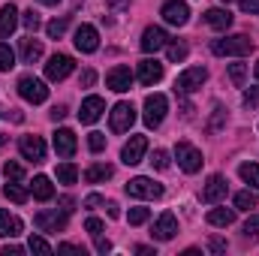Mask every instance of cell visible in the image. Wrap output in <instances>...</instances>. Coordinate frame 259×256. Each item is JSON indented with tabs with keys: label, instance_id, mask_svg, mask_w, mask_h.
I'll list each match as a JSON object with an SVG mask.
<instances>
[{
	"label": "cell",
	"instance_id": "6da1fadb",
	"mask_svg": "<svg viewBox=\"0 0 259 256\" xmlns=\"http://www.w3.org/2000/svg\"><path fill=\"white\" fill-rule=\"evenodd\" d=\"M211 52L217 58H244L253 52V39L244 36V33H235V36H223V39H214L211 42Z\"/></svg>",
	"mask_w": 259,
	"mask_h": 256
},
{
	"label": "cell",
	"instance_id": "7a4b0ae2",
	"mask_svg": "<svg viewBox=\"0 0 259 256\" xmlns=\"http://www.w3.org/2000/svg\"><path fill=\"white\" fill-rule=\"evenodd\" d=\"M18 94H21V100H27V103H33V106H39V103L49 100V88H46V81L36 78V75H21V78H18Z\"/></svg>",
	"mask_w": 259,
	"mask_h": 256
},
{
	"label": "cell",
	"instance_id": "3957f363",
	"mask_svg": "<svg viewBox=\"0 0 259 256\" xmlns=\"http://www.w3.org/2000/svg\"><path fill=\"white\" fill-rule=\"evenodd\" d=\"M166 112H169V100H166L163 94H151V97H145V127L157 130L160 124H163Z\"/></svg>",
	"mask_w": 259,
	"mask_h": 256
},
{
	"label": "cell",
	"instance_id": "277c9868",
	"mask_svg": "<svg viewBox=\"0 0 259 256\" xmlns=\"http://www.w3.org/2000/svg\"><path fill=\"white\" fill-rule=\"evenodd\" d=\"M205 81H208V69L205 66H190L175 78V94H196Z\"/></svg>",
	"mask_w": 259,
	"mask_h": 256
},
{
	"label": "cell",
	"instance_id": "5b68a950",
	"mask_svg": "<svg viewBox=\"0 0 259 256\" xmlns=\"http://www.w3.org/2000/svg\"><path fill=\"white\" fill-rule=\"evenodd\" d=\"M175 160H178V166L187 172V175H196L199 169H202V151L199 148H193L190 142H178L175 145Z\"/></svg>",
	"mask_w": 259,
	"mask_h": 256
},
{
	"label": "cell",
	"instance_id": "8992f818",
	"mask_svg": "<svg viewBox=\"0 0 259 256\" xmlns=\"http://www.w3.org/2000/svg\"><path fill=\"white\" fill-rule=\"evenodd\" d=\"M133 121H136V109H133V103H127V100L115 103V109L109 112V127H112V133H127L133 127Z\"/></svg>",
	"mask_w": 259,
	"mask_h": 256
},
{
	"label": "cell",
	"instance_id": "52a82bcc",
	"mask_svg": "<svg viewBox=\"0 0 259 256\" xmlns=\"http://www.w3.org/2000/svg\"><path fill=\"white\" fill-rule=\"evenodd\" d=\"M127 196H133V199H160L163 196V184H157L154 178L139 175V178L127 181Z\"/></svg>",
	"mask_w": 259,
	"mask_h": 256
},
{
	"label": "cell",
	"instance_id": "ba28073f",
	"mask_svg": "<svg viewBox=\"0 0 259 256\" xmlns=\"http://www.w3.org/2000/svg\"><path fill=\"white\" fill-rule=\"evenodd\" d=\"M66 220H69V214H66L64 208L58 211H39L36 217H33V226L39 229V232H64L66 229Z\"/></svg>",
	"mask_w": 259,
	"mask_h": 256
},
{
	"label": "cell",
	"instance_id": "9c48e42d",
	"mask_svg": "<svg viewBox=\"0 0 259 256\" xmlns=\"http://www.w3.org/2000/svg\"><path fill=\"white\" fill-rule=\"evenodd\" d=\"M160 15H163L166 24H172V27H184V24L190 21V6H187L184 0H166L163 9H160Z\"/></svg>",
	"mask_w": 259,
	"mask_h": 256
},
{
	"label": "cell",
	"instance_id": "30bf717a",
	"mask_svg": "<svg viewBox=\"0 0 259 256\" xmlns=\"http://www.w3.org/2000/svg\"><path fill=\"white\" fill-rule=\"evenodd\" d=\"M175 235H178V217H175L172 211L160 214L157 223L151 226V238H154V241H172Z\"/></svg>",
	"mask_w": 259,
	"mask_h": 256
},
{
	"label": "cell",
	"instance_id": "8fae6325",
	"mask_svg": "<svg viewBox=\"0 0 259 256\" xmlns=\"http://www.w3.org/2000/svg\"><path fill=\"white\" fill-rule=\"evenodd\" d=\"M72 69H75V61L69 55H52L49 64H46V78L49 81H64Z\"/></svg>",
	"mask_w": 259,
	"mask_h": 256
},
{
	"label": "cell",
	"instance_id": "7c38bea8",
	"mask_svg": "<svg viewBox=\"0 0 259 256\" xmlns=\"http://www.w3.org/2000/svg\"><path fill=\"white\" fill-rule=\"evenodd\" d=\"M72 42H75V49H78L81 55H94V52L100 49V33H97L94 24H81V27L75 30V36H72Z\"/></svg>",
	"mask_w": 259,
	"mask_h": 256
},
{
	"label": "cell",
	"instance_id": "4fadbf2b",
	"mask_svg": "<svg viewBox=\"0 0 259 256\" xmlns=\"http://www.w3.org/2000/svg\"><path fill=\"white\" fill-rule=\"evenodd\" d=\"M166 42H169V33L163 30V27H145V33H142V52L145 55H154V52H160V49H166Z\"/></svg>",
	"mask_w": 259,
	"mask_h": 256
},
{
	"label": "cell",
	"instance_id": "5bb4252c",
	"mask_svg": "<svg viewBox=\"0 0 259 256\" xmlns=\"http://www.w3.org/2000/svg\"><path fill=\"white\" fill-rule=\"evenodd\" d=\"M145 151H148V136H130V142L121 148V160L127 166H136V163H142Z\"/></svg>",
	"mask_w": 259,
	"mask_h": 256
},
{
	"label": "cell",
	"instance_id": "9a60e30c",
	"mask_svg": "<svg viewBox=\"0 0 259 256\" xmlns=\"http://www.w3.org/2000/svg\"><path fill=\"white\" fill-rule=\"evenodd\" d=\"M18 151H21L24 160H33V163H42L46 160V142L39 136H21Z\"/></svg>",
	"mask_w": 259,
	"mask_h": 256
},
{
	"label": "cell",
	"instance_id": "2e32d148",
	"mask_svg": "<svg viewBox=\"0 0 259 256\" xmlns=\"http://www.w3.org/2000/svg\"><path fill=\"white\" fill-rule=\"evenodd\" d=\"M226 190H229V181H226L223 175H211L208 184L202 187V202H205V205H217V202L226 196Z\"/></svg>",
	"mask_w": 259,
	"mask_h": 256
},
{
	"label": "cell",
	"instance_id": "e0dca14e",
	"mask_svg": "<svg viewBox=\"0 0 259 256\" xmlns=\"http://www.w3.org/2000/svg\"><path fill=\"white\" fill-rule=\"evenodd\" d=\"M103 112H106L103 97H88V100L81 103V109H78V121H81V124H97V121L103 118Z\"/></svg>",
	"mask_w": 259,
	"mask_h": 256
},
{
	"label": "cell",
	"instance_id": "ac0fdd59",
	"mask_svg": "<svg viewBox=\"0 0 259 256\" xmlns=\"http://www.w3.org/2000/svg\"><path fill=\"white\" fill-rule=\"evenodd\" d=\"M106 84L115 91V94H127L130 88H133V72H130V66H115L109 75H106Z\"/></svg>",
	"mask_w": 259,
	"mask_h": 256
},
{
	"label": "cell",
	"instance_id": "d6986e66",
	"mask_svg": "<svg viewBox=\"0 0 259 256\" xmlns=\"http://www.w3.org/2000/svg\"><path fill=\"white\" fill-rule=\"evenodd\" d=\"M139 81L145 84V88H151V84H157L160 78H163V64L160 61H154V58H145L142 64H139Z\"/></svg>",
	"mask_w": 259,
	"mask_h": 256
},
{
	"label": "cell",
	"instance_id": "ffe728a7",
	"mask_svg": "<svg viewBox=\"0 0 259 256\" xmlns=\"http://www.w3.org/2000/svg\"><path fill=\"white\" fill-rule=\"evenodd\" d=\"M75 133L72 130H66V127H61L58 133H55V151H58V157H72L75 154Z\"/></svg>",
	"mask_w": 259,
	"mask_h": 256
},
{
	"label": "cell",
	"instance_id": "44dd1931",
	"mask_svg": "<svg viewBox=\"0 0 259 256\" xmlns=\"http://www.w3.org/2000/svg\"><path fill=\"white\" fill-rule=\"evenodd\" d=\"M205 24H208V27H214V30H229V27H232V12H229V9L214 6V9H208V12H205Z\"/></svg>",
	"mask_w": 259,
	"mask_h": 256
},
{
	"label": "cell",
	"instance_id": "7402d4cb",
	"mask_svg": "<svg viewBox=\"0 0 259 256\" xmlns=\"http://www.w3.org/2000/svg\"><path fill=\"white\" fill-rule=\"evenodd\" d=\"M15 27H18V9H15L12 3H6V6L0 9V36H3V39L12 36Z\"/></svg>",
	"mask_w": 259,
	"mask_h": 256
},
{
	"label": "cell",
	"instance_id": "603a6c76",
	"mask_svg": "<svg viewBox=\"0 0 259 256\" xmlns=\"http://www.w3.org/2000/svg\"><path fill=\"white\" fill-rule=\"evenodd\" d=\"M21 229H24V223L15 214L0 211V238H15V235H21Z\"/></svg>",
	"mask_w": 259,
	"mask_h": 256
},
{
	"label": "cell",
	"instance_id": "cb8c5ba5",
	"mask_svg": "<svg viewBox=\"0 0 259 256\" xmlns=\"http://www.w3.org/2000/svg\"><path fill=\"white\" fill-rule=\"evenodd\" d=\"M112 175H115V169H112L109 163H94V166L84 169V181H88V184H103V181H109Z\"/></svg>",
	"mask_w": 259,
	"mask_h": 256
},
{
	"label": "cell",
	"instance_id": "d4e9b609",
	"mask_svg": "<svg viewBox=\"0 0 259 256\" xmlns=\"http://www.w3.org/2000/svg\"><path fill=\"white\" fill-rule=\"evenodd\" d=\"M30 193H33V199L49 202V199L55 196V184H52L46 175H36V178H33V184H30Z\"/></svg>",
	"mask_w": 259,
	"mask_h": 256
},
{
	"label": "cell",
	"instance_id": "484cf974",
	"mask_svg": "<svg viewBox=\"0 0 259 256\" xmlns=\"http://www.w3.org/2000/svg\"><path fill=\"white\" fill-rule=\"evenodd\" d=\"M39 58H42V42L33 39V36L21 39V61H24V64H33V61H39Z\"/></svg>",
	"mask_w": 259,
	"mask_h": 256
},
{
	"label": "cell",
	"instance_id": "4316f807",
	"mask_svg": "<svg viewBox=\"0 0 259 256\" xmlns=\"http://www.w3.org/2000/svg\"><path fill=\"white\" fill-rule=\"evenodd\" d=\"M208 223L211 226H232L235 223V208H211L208 211Z\"/></svg>",
	"mask_w": 259,
	"mask_h": 256
},
{
	"label": "cell",
	"instance_id": "83f0119b",
	"mask_svg": "<svg viewBox=\"0 0 259 256\" xmlns=\"http://www.w3.org/2000/svg\"><path fill=\"white\" fill-rule=\"evenodd\" d=\"M238 175L244 184H250L253 190H259V163H241L238 166Z\"/></svg>",
	"mask_w": 259,
	"mask_h": 256
},
{
	"label": "cell",
	"instance_id": "f1b7e54d",
	"mask_svg": "<svg viewBox=\"0 0 259 256\" xmlns=\"http://www.w3.org/2000/svg\"><path fill=\"white\" fill-rule=\"evenodd\" d=\"M3 193H6V199H12L15 205H24V202L30 199V190H24L18 181H9V184L3 187Z\"/></svg>",
	"mask_w": 259,
	"mask_h": 256
},
{
	"label": "cell",
	"instance_id": "f546056e",
	"mask_svg": "<svg viewBox=\"0 0 259 256\" xmlns=\"http://www.w3.org/2000/svg\"><path fill=\"white\" fill-rule=\"evenodd\" d=\"M232 202H235V211H250V208H256V193L253 190H238Z\"/></svg>",
	"mask_w": 259,
	"mask_h": 256
},
{
	"label": "cell",
	"instance_id": "4dcf8cb0",
	"mask_svg": "<svg viewBox=\"0 0 259 256\" xmlns=\"http://www.w3.org/2000/svg\"><path fill=\"white\" fill-rule=\"evenodd\" d=\"M66 27H69V18L61 15V18H55V21H49V24H46V33H49L52 39H61V36L66 33Z\"/></svg>",
	"mask_w": 259,
	"mask_h": 256
},
{
	"label": "cell",
	"instance_id": "1f68e13d",
	"mask_svg": "<svg viewBox=\"0 0 259 256\" xmlns=\"http://www.w3.org/2000/svg\"><path fill=\"white\" fill-rule=\"evenodd\" d=\"M58 181H61V184H75V181H78V169H75L72 163H61V166H58Z\"/></svg>",
	"mask_w": 259,
	"mask_h": 256
},
{
	"label": "cell",
	"instance_id": "d6a6232c",
	"mask_svg": "<svg viewBox=\"0 0 259 256\" xmlns=\"http://www.w3.org/2000/svg\"><path fill=\"white\" fill-rule=\"evenodd\" d=\"M15 66V52L9 49V42H0V72H9Z\"/></svg>",
	"mask_w": 259,
	"mask_h": 256
},
{
	"label": "cell",
	"instance_id": "836d02e7",
	"mask_svg": "<svg viewBox=\"0 0 259 256\" xmlns=\"http://www.w3.org/2000/svg\"><path fill=\"white\" fill-rule=\"evenodd\" d=\"M166 55H169L172 64H181L187 58V46L184 42H166Z\"/></svg>",
	"mask_w": 259,
	"mask_h": 256
},
{
	"label": "cell",
	"instance_id": "e575fe53",
	"mask_svg": "<svg viewBox=\"0 0 259 256\" xmlns=\"http://www.w3.org/2000/svg\"><path fill=\"white\" fill-rule=\"evenodd\" d=\"M3 175H6V181H21L24 178V166L15 163V160H6L3 163Z\"/></svg>",
	"mask_w": 259,
	"mask_h": 256
},
{
	"label": "cell",
	"instance_id": "d590c367",
	"mask_svg": "<svg viewBox=\"0 0 259 256\" xmlns=\"http://www.w3.org/2000/svg\"><path fill=\"white\" fill-rule=\"evenodd\" d=\"M21 24L30 30V33H36L39 27H42V18H39V12H33V9H27L24 15H21Z\"/></svg>",
	"mask_w": 259,
	"mask_h": 256
},
{
	"label": "cell",
	"instance_id": "8d00e7d4",
	"mask_svg": "<svg viewBox=\"0 0 259 256\" xmlns=\"http://www.w3.org/2000/svg\"><path fill=\"white\" fill-rule=\"evenodd\" d=\"M229 78H232L235 88H241L244 78H247V64H229Z\"/></svg>",
	"mask_w": 259,
	"mask_h": 256
},
{
	"label": "cell",
	"instance_id": "74e56055",
	"mask_svg": "<svg viewBox=\"0 0 259 256\" xmlns=\"http://www.w3.org/2000/svg\"><path fill=\"white\" fill-rule=\"evenodd\" d=\"M169 163H172V160H169V151L157 148V151H154V157H151V166H154V169H160V172H166V169H169Z\"/></svg>",
	"mask_w": 259,
	"mask_h": 256
},
{
	"label": "cell",
	"instance_id": "f35d334b",
	"mask_svg": "<svg viewBox=\"0 0 259 256\" xmlns=\"http://www.w3.org/2000/svg\"><path fill=\"white\" fill-rule=\"evenodd\" d=\"M27 250H33V253H52V244H49L42 235H30V241H27Z\"/></svg>",
	"mask_w": 259,
	"mask_h": 256
},
{
	"label": "cell",
	"instance_id": "ab89813d",
	"mask_svg": "<svg viewBox=\"0 0 259 256\" xmlns=\"http://www.w3.org/2000/svg\"><path fill=\"white\" fill-rule=\"evenodd\" d=\"M148 217H151L148 208H130V214H127L130 226H142V223H148Z\"/></svg>",
	"mask_w": 259,
	"mask_h": 256
},
{
	"label": "cell",
	"instance_id": "60d3db41",
	"mask_svg": "<svg viewBox=\"0 0 259 256\" xmlns=\"http://www.w3.org/2000/svg\"><path fill=\"white\" fill-rule=\"evenodd\" d=\"M241 103H244V109H250V112H253V109H259V88H247Z\"/></svg>",
	"mask_w": 259,
	"mask_h": 256
},
{
	"label": "cell",
	"instance_id": "b9f144b4",
	"mask_svg": "<svg viewBox=\"0 0 259 256\" xmlns=\"http://www.w3.org/2000/svg\"><path fill=\"white\" fill-rule=\"evenodd\" d=\"M244 238H259V214H250L244 223Z\"/></svg>",
	"mask_w": 259,
	"mask_h": 256
},
{
	"label": "cell",
	"instance_id": "7bdbcfd3",
	"mask_svg": "<svg viewBox=\"0 0 259 256\" xmlns=\"http://www.w3.org/2000/svg\"><path fill=\"white\" fill-rule=\"evenodd\" d=\"M88 148H91L94 154H100V151L106 148V136H103V133H91V136H88Z\"/></svg>",
	"mask_w": 259,
	"mask_h": 256
},
{
	"label": "cell",
	"instance_id": "ee69618b",
	"mask_svg": "<svg viewBox=\"0 0 259 256\" xmlns=\"http://www.w3.org/2000/svg\"><path fill=\"white\" fill-rule=\"evenodd\" d=\"M84 229H88V232H91V235L97 238V235H103V229H106V223H103L100 217H88V220H84Z\"/></svg>",
	"mask_w": 259,
	"mask_h": 256
},
{
	"label": "cell",
	"instance_id": "f6af8a7d",
	"mask_svg": "<svg viewBox=\"0 0 259 256\" xmlns=\"http://www.w3.org/2000/svg\"><path fill=\"white\" fill-rule=\"evenodd\" d=\"M238 6H241V12H247V15H259V0H238Z\"/></svg>",
	"mask_w": 259,
	"mask_h": 256
},
{
	"label": "cell",
	"instance_id": "bcb514c9",
	"mask_svg": "<svg viewBox=\"0 0 259 256\" xmlns=\"http://www.w3.org/2000/svg\"><path fill=\"white\" fill-rule=\"evenodd\" d=\"M94 81H97V72H94V69H84V72H81V78H78V84H81V88H91Z\"/></svg>",
	"mask_w": 259,
	"mask_h": 256
},
{
	"label": "cell",
	"instance_id": "7dc6e473",
	"mask_svg": "<svg viewBox=\"0 0 259 256\" xmlns=\"http://www.w3.org/2000/svg\"><path fill=\"white\" fill-rule=\"evenodd\" d=\"M100 205H106V199H103L100 193H91V196L84 199V208H100Z\"/></svg>",
	"mask_w": 259,
	"mask_h": 256
},
{
	"label": "cell",
	"instance_id": "c3c4849f",
	"mask_svg": "<svg viewBox=\"0 0 259 256\" xmlns=\"http://www.w3.org/2000/svg\"><path fill=\"white\" fill-rule=\"evenodd\" d=\"M208 250H211V253H226V241H223V238H211V241H208Z\"/></svg>",
	"mask_w": 259,
	"mask_h": 256
},
{
	"label": "cell",
	"instance_id": "681fc988",
	"mask_svg": "<svg viewBox=\"0 0 259 256\" xmlns=\"http://www.w3.org/2000/svg\"><path fill=\"white\" fill-rule=\"evenodd\" d=\"M94 241H97V253H109V250H112V244H109V238H103V235H97Z\"/></svg>",
	"mask_w": 259,
	"mask_h": 256
},
{
	"label": "cell",
	"instance_id": "f907efd6",
	"mask_svg": "<svg viewBox=\"0 0 259 256\" xmlns=\"http://www.w3.org/2000/svg\"><path fill=\"white\" fill-rule=\"evenodd\" d=\"M66 118V106H55L52 109V121H64Z\"/></svg>",
	"mask_w": 259,
	"mask_h": 256
},
{
	"label": "cell",
	"instance_id": "816d5d0a",
	"mask_svg": "<svg viewBox=\"0 0 259 256\" xmlns=\"http://www.w3.org/2000/svg\"><path fill=\"white\" fill-rule=\"evenodd\" d=\"M24 253V247H15V244H6L3 247V256H21Z\"/></svg>",
	"mask_w": 259,
	"mask_h": 256
},
{
	"label": "cell",
	"instance_id": "f5cc1de1",
	"mask_svg": "<svg viewBox=\"0 0 259 256\" xmlns=\"http://www.w3.org/2000/svg\"><path fill=\"white\" fill-rule=\"evenodd\" d=\"M58 250H61V253H84V250H81V247H75V244H61Z\"/></svg>",
	"mask_w": 259,
	"mask_h": 256
},
{
	"label": "cell",
	"instance_id": "db71d44e",
	"mask_svg": "<svg viewBox=\"0 0 259 256\" xmlns=\"http://www.w3.org/2000/svg\"><path fill=\"white\" fill-rule=\"evenodd\" d=\"M106 3H109L112 9H127L130 6V0H106Z\"/></svg>",
	"mask_w": 259,
	"mask_h": 256
},
{
	"label": "cell",
	"instance_id": "11a10c76",
	"mask_svg": "<svg viewBox=\"0 0 259 256\" xmlns=\"http://www.w3.org/2000/svg\"><path fill=\"white\" fill-rule=\"evenodd\" d=\"M106 208H109V217H112V220H115V217H121V211H118V205H115V202H109Z\"/></svg>",
	"mask_w": 259,
	"mask_h": 256
},
{
	"label": "cell",
	"instance_id": "9f6ffc18",
	"mask_svg": "<svg viewBox=\"0 0 259 256\" xmlns=\"http://www.w3.org/2000/svg\"><path fill=\"white\" fill-rule=\"evenodd\" d=\"M136 253L139 256H154V247H145V244H142V247H136Z\"/></svg>",
	"mask_w": 259,
	"mask_h": 256
},
{
	"label": "cell",
	"instance_id": "6f0895ef",
	"mask_svg": "<svg viewBox=\"0 0 259 256\" xmlns=\"http://www.w3.org/2000/svg\"><path fill=\"white\" fill-rule=\"evenodd\" d=\"M39 3H46V6H58L61 0H39Z\"/></svg>",
	"mask_w": 259,
	"mask_h": 256
},
{
	"label": "cell",
	"instance_id": "680465c9",
	"mask_svg": "<svg viewBox=\"0 0 259 256\" xmlns=\"http://www.w3.org/2000/svg\"><path fill=\"white\" fill-rule=\"evenodd\" d=\"M0 145H6V136H3V133H0Z\"/></svg>",
	"mask_w": 259,
	"mask_h": 256
},
{
	"label": "cell",
	"instance_id": "91938a15",
	"mask_svg": "<svg viewBox=\"0 0 259 256\" xmlns=\"http://www.w3.org/2000/svg\"><path fill=\"white\" fill-rule=\"evenodd\" d=\"M253 72H256V78H259V61H256V66H253Z\"/></svg>",
	"mask_w": 259,
	"mask_h": 256
},
{
	"label": "cell",
	"instance_id": "94428289",
	"mask_svg": "<svg viewBox=\"0 0 259 256\" xmlns=\"http://www.w3.org/2000/svg\"><path fill=\"white\" fill-rule=\"evenodd\" d=\"M223 3H232V0H223Z\"/></svg>",
	"mask_w": 259,
	"mask_h": 256
}]
</instances>
